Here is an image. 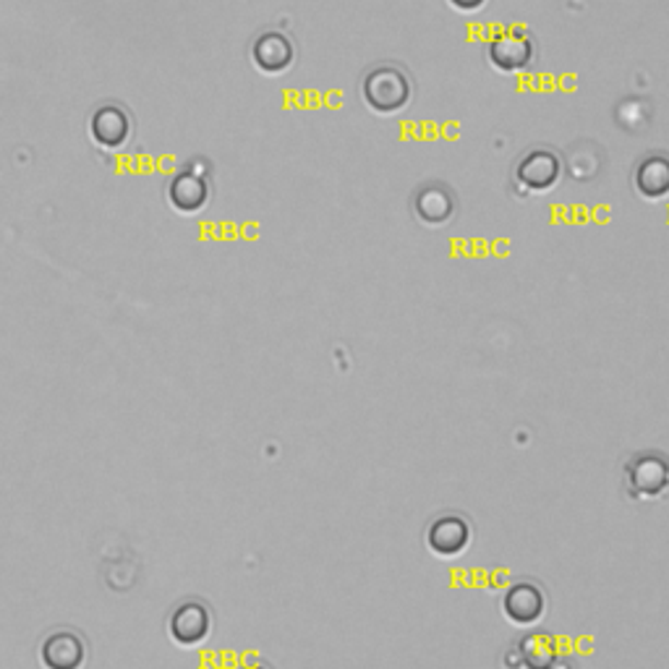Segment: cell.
Here are the masks:
<instances>
[{
	"mask_svg": "<svg viewBox=\"0 0 669 669\" xmlns=\"http://www.w3.org/2000/svg\"><path fill=\"white\" fill-rule=\"evenodd\" d=\"M635 186L646 199H661L669 193V157L648 155L635 171Z\"/></svg>",
	"mask_w": 669,
	"mask_h": 669,
	"instance_id": "cell-13",
	"label": "cell"
},
{
	"mask_svg": "<svg viewBox=\"0 0 669 669\" xmlns=\"http://www.w3.org/2000/svg\"><path fill=\"white\" fill-rule=\"evenodd\" d=\"M490 60L500 71H524L533 60V43L524 32H502L500 37L492 39Z\"/></svg>",
	"mask_w": 669,
	"mask_h": 669,
	"instance_id": "cell-10",
	"label": "cell"
},
{
	"mask_svg": "<svg viewBox=\"0 0 669 669\" xmlns=\"http://www.w3.org/2000/svg\"><path fill=\"white\" fill-rule=\"evenodd\" d=\"M361 92H364L366 105H369L372 110L398 113L403 110L408 99H411V82H408L406 73L395 69V66H379V69L366 73Z\"/></svg>",
	"mask_w": 669,
	"mask_h": 669,
	"instance_id": "cell-1",
	"label": "cell"
},
{
	"mask_svg": "<svg viewBox=\"0 0 669 669\" xmlns=\"http://www.w3.org/2000/svg\"><path fill=\"white\" fill-rule=\"evenodd\" d=\"M547 599L539 584L533 580H518V584L507 588L505 599H502V612L505 618L520 627H531L544 618Z\"/></svg>",
	"mask_w": 669,
	"mask_h": 669,
	"instance_id": "cell-5",
	"label": "cell"
},
{
	"mask_svg": "<svg viewBox=\"0 0 669 669\" xmlns=\"http://www.w3.org/2000/svg\"><path fill=\"white\" fill-rule=\"evenodd\" d=\"M625 479L635 497H659L669 490V460L657 453L641 455L627 463Z\"/></svg>",
	"mask_w": 669,
	"mask_h": 669,
	"instance_id": "cell-7",
	"label": "cell"
},
{
	"mask_svg": "<svg viewBox=\"0 0 669 669\" xmlns=\"http://www.w3.org/2000/svg\"><path fill=\"white\" fill-rule=\"evenodd\" d=\"M133 118L126 108L116 103L97 105L90 116V139L97 150L120 152L131 144L133 139Z\"/></svg>",
	"mask_w": 669,
	"mask_h": 669,
	"instance_id": "cell-3",
	"label": "cell"
},
{
	"mask_svg": "<svg viewBox=\"0 0 669 669\" xmlns=\"http://www.w3.org/2000/svg\"><path fill=\"white\" fill-rule=\"evenodd\" d=\"M416 212L430 225L445 223L453 215V197L443 189H424L416 197Z\"/></svg>",
	"mask_w": 669,
	"mask_h": 669,
	"instance_id": "cell-14",
	"label": "cell"
},
{
	"mask_svg": "<svg viewBox=\"0 0 669 669\" xmlns=\"http://www.w3.org/2000/svg\"><path fill=\"white\" fill-rule=\"evenodd\" d=\"M515 657H518L520 669H552L558 661V646L554 638L547 633H528L515 644Z\"/></svg>",
	"mask_w": 669,
	"mask_h": 669,
	"instance_id": "cell-12",
	"label": "cell"
},
{
	"mask_svg": "<svg viewBox=\"0 0 669 669\" xmlns=\"http://www.w3.org/2000/svg\"><path fill=\"white\" fill-rule=\"evenodd\" d=\"M458 11H479L486 0H450Z\"/></svg>",
	"mask_w": 669,
	"mask_h": 669,
	"instance_id": "cell-15",
	"label": "cell"
},
{
	"mask_svg": "<svg viewBox=\"0 0 669 669\" xmlns=\"http://www.w3.org/2000/svg\"><path fill=\"white\" fill-rule=\"evenodd\" d=\"M240 669H270V667H265V665H249V667H240Z\"/></svg>",
	"mask_w": 669,
	"mask_h": 669,
	"instance_id": "cell-16",
	"label": "cell"
},
{
	"mask_svg": "<svg viewBox=\"0 0 669 669\" xmlns=\"http://www.w3.org/2000/svg\"><path fill=\"white\" fill-rule=\"evenodd\" d=\"M468 544H471V524L458 513L439 515L430 526V531H426V547L437 558H460L468 550Z\"/></svg>",
	"mask_w": 669,
	"mask_h": 669,
	"instance_id": "cell-4",
	"label": "cell"
},
{
	"mask_svg": "<svg viewBox=\"0 0 669 669\" xmlns=\"http://www.w3.org/2000/svg\"><path fill=\"white\" fill-rule=\"evenodd\" d=\"M167 202L180 215H197L210 202V184L202 173L180 171L167 184Z\"/></svg>",
	"mask_w": 669,
	"mask_h": 669,
	"instance_id": "cell-8",
	"label": "cell"
},
{
	"mask_svg": "<svg viewBox=\"0 0 669 669\" xmlns=\"http://www.w3.org/2000/svg\"><path fill=\"white\" fill-rule=\"evenodd\" d=\"M560 157L550 150H537L518 165V180L531 191H547L560 180Z\"/></svg>",
	"mask_w": 669,
	"mask_h": 669,
	"instance_id": "cell-11",
	"label": "cell"
},
{
	"mask_svg": "<svg viewBox=\"0 0 669 669\" xmlns=\"http://www.w3.org/2000/svg\"><path fill=\"white\" fill-rule=\"evenodd\" d=\"M293 58H296V50H293V43L283 32H265L251 45L254 66L262 73H270V77H278V73L291 69Z\"/></svg>",
	"mask_w": 669,
	"mask_h": 669,
	"instance_id": "cell-9",
	"label": "cell"
},
{
	"mask_svg": "<svg viewBox=\"0 0 669 669\" xmlns=\"http://www.w3.org/2000/svg\"><path fill=\"white\" fill-rule=\"evenodd\" d=\"M212 633V610L202 599H184L167 614V635L180 648L202 646Z\"/></svg>",
	"mask_w": 669,
	"mask_h": 669,
	"instance_id": "cell-2",
	"label": "cell"
},
{
	"mask_svg": "<svg viewBox=\"0 0 669 669\" xmlns=\"http://www.w3.org/2000/svg\"><path fill=\"white\" fill-rule=\"evenodd\" d=\"M45 669H82L86 665V641L77 631H52L39 646Z\"/></svg>",
	"mask_w": 669,
	"mask_h": 669,
	"instance_id": "cell-6",
	"label": "cell"
}]
</instances>
